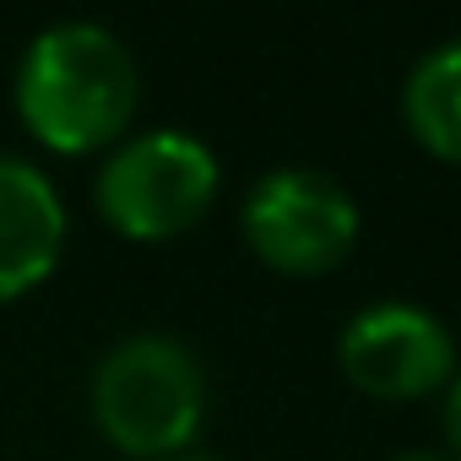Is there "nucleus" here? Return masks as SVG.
Here are the masks:
<instances>
[{"mask_svg": "<svg viewBox=\"0 0 461 461\" xmlns=\"http://www.w3.org/2000/svg\"><path fill=\"white\" fill-rule=\"evenodd\" d=\"M391 461H450V456L434 450V445H418V450H402V456H391Z\"/></svg>", "mask_w": 461, "mask_h": 461, "instance_id": "9", "label": "nucleus"}, {"mask_svg": "<svg viewBox=\"0 0 461 461\" xmlns=\"http://www.w3.org/2000/svg\"><path fill=\"white\" fill-rule=\"evenodd\" d=\"M240 234L261 267L283 277H326L358 250L364 212L337 174L310 163H277L250 179L240 201Z\"/></svg>", "mask_w": 461, "mask_h": 461, "instance_id": "4", "label": "nucleus"}, {"mask_svg": "<svg viewBox=\"0 0 461 461\" xmlns=\"http://www.w3.org/2000/svg\"><path fill=\"white\" fill-rule=\"evenodd\" d=\"M87 412L120 456L168 461L195 450L212 412V380L185 337L125 331L93 358Z\"/></svg>", "mask_w": 461, "mask_h": 461, "instance_id": "2", "label": "nucleus"}, {"mask_svg": "<svg viewBox=\"0 0 461 461\" xmlns=\"http://www.w3.org/2000/svg\"><path fill=\"white\" fill-rule=\"evenodd\" d=\"M217 190H222V158L206 136L185 125H147L120 136L93 174L98 217L136 245H163L190 234L212 212Z\"/></svg>", "mask_w": 461, "mask_h": 461, "instance_id": "3", "label": "nucleus"}, {"mask_svg": "<svg viewBox=\"0 0 461 461\" xmlns=\"http://www.w3.org/2000/svg\"><path fill=\"white\" fill-rule=\"evenodd\" d=\"M168 461H222V456H206V450H185V456H168Z\"/></svg>", "mask_w": 461, "mask_h": 461, "instance_id": "10", "label": "nucleus"}, {"mask_svg": "<svg viewBox=\"0 0 461 461\" xmlns=\"http://www.w3.org/2000/svg\"><path fill=\"white\" fill-rule=\"evenodd\" d=\"M439 429H445V456L461 461V369H456L450 385L439 391Z\"/></svg>", "mask_w": 461, "mask_h": 461, "instance_id": "8", "label": "nucleus"}, {"mask_svg": "<svg viewBox=\"0 0 461 461\" xmlns=\"http://www.w3.org/2000/svg\"><path fill=\"white\" fill-rule=\"evenodd\" d=\"M66 195L60 185L23 152L0 147V304H12L50 283L66 256Z\"/></svg>", "mask_w": 461, "mask_h": 461, "instance_id": "6", "label": "nucleus"}, {"mask_svg": "<svg viewBox=\"0 0 461 461\" xmlns=\"http://www.w3.org/2000/svg\"><path fill=\"white\" fill-rule=\"evenodd\" d=\"M402 120L429 158L461 168V33L412 60L402 82Z\"/></svg>", "mask_w": 461, "mask_h": 461, "instance_id": "7", "label": "nucleus"}, {"mask_svg": "<svg viewBox=\"0 0 461 461\" xmlns=\"http://www.w3.org/2000/svg\"><path fill=\"white\" fill-rule=\"evenodd\" d=\"M12 109L23 131L60 158L109 152L120 136H131L141 109L136 50L93 17L44 23L17 55Z\"/></svg>", "mask_w": 461, "mask_h": 461, "instance_id": "1", "label": "nucleus"}, {"mask_svg": "<svg viewBox=\"0 0 461 461\" xmlns=\"http://www.w3.org/2000/svg\"><path fill=\"white\" fill-rule=\"evenodd\" d=\"M456 348H461V337H456Z\"/></svg>", "mask_w": 461, "mask_h": 461, "instance_id": "11", "label": "nucleus"}, {"mask_svg": "<svg viewBox=\"0 0 461 461\" xmlns=\"http://www.w3.org/2000/svg\"><path fill=\"white\" fill-rule=\"evenodd\" d=\"M337 364L375 402H423L461 369L456 331L418 299H369L337 331Z\"/></svg>", "mask_w": 461, "mask_h": 461, "instance_id": "5", "label": "nucleus"}]
</instances>
